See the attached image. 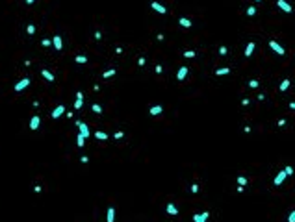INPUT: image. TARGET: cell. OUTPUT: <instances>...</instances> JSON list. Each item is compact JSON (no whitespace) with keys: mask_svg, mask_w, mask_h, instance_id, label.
<instances>
[{"mask_svg":"<svg viewBox=\"0 0 295 222\" xmlns=\"http://www.w3.org/2000/svg\"><path fill=\"white\" fill-rule=\"evenodd\" d=\"M150 8L154 9L156 13H160V15H165L167 13V8L164 6V4H160V2H156V0H152L150 2Z\"/></svg>","mask_w":295,"mask_h":222,"instance_id":"3","label":"cell"},{"mask_svg":"<svg viewBox=\"0 0 295 222\" xmlns=\"http://www.w3.org/2000/svg\"><path fill=\"white\" fill-rule=\"evenodd\" d=\"M247 15H249V17H254V15H256V8H254V6L247 8Z\"/></svg>","mask_w":295,"mask_h":222,"instance_id":"27","label":"cell"},{"mask_svg":"<svg viewBox=\"0 0 295 222\" xmlns=\"http://www.w3.org/2000/svg\"><path fill=\"white\" fill-rule=\"evenodd\" d=\"M41 44H43V46H50V44H52V41H50V39H43Z\"/></svg>","mask_w":295,"mask_h":222,"instance_id":"36","label":"cell"},{"mask_svg":"<svg viewBox=\"0 0 295 222\" xmlns=\"http://www.w3.org/2000/svg\"><path fill=\"white\" fill-rule=\"evenodd\" d=\"M74 61H76V63H80V65H84V63H87V58H85V56H76V58H74Z\"/></svg>","mask_w":295,"mask_h":222,"instance_id":"24","label":"cell"},{"mask_svg":"<svg viewBox=\"0 0 295 222\" xmlns=\"http://www.w3.org/2000/svg\"><path fill=\"white\" fill-rule=\"evenodd\" d=\"M113 137H115V139H123V137H124V132H115Z\"/></svg>","mask_w":295,"mask_h":222,"instance_id":"34","label":"cell"},{"mask_svg":"<svg viewBox=\"0 0 295 222\" xmlns=\"http://www.w3.org/2000/svg\"><path fill=\"white\" fill-rule=\"evenodd\" d=\"M178 24H180L182 28H191V26H193V22H191L187 17H180V19H178Z\"/></svg>","mask_w":295,"mask_h":222,"instance_id":"14","label":"cell"},{"mask_svg":"<svg viewBox=\"0 0 295 222\" xmlns=\"http://www.w3.org/2000/svg\"><path fill=\"white\" fill-rule=\"evenodd\" d=\"M35 2V0H26V4H28V6H30V4H34Z\"/></svg>","mask_w":295,"mask_h":222,"instance_id":"46","label":"cell"},{"mask_svg":"<svg viewBox=\"0 0 295 222\" xmlns=\"http://www.w3.org/2000/svg\"><path fill=\"white\" fill-rule=\"evenodd\" d=\"M289 108H292V109H295V102H289Z\"/></svg>","mask_w":295,"mask_h":222,"instance_id":"45","label":"cell"},{"mask_svg":"<svg viewBox=\"0 0 295 222\" xmlns=\"http://www.w3.org/2000/svg\"><path fill=\"white\" fill-rule=\"evenodd\" d=\"M52 44H54V48L58 50V52H62V50H63V39H62V35H54V37H52Z\"/></svg>","mask_w":295,"mask_h":222,"instance_id":"5","label":"cell"},{"mask_svg":"<svg viewBox=\"0 0 295 222\" xmlns=\"http://www.w3.org/2000/svg\"><path fill=\"white\" fill-rule=\"evenodd\" d=\"M238 185H247V178H245V176H238Z\"/></svg>","mask_w":295,"mask_h":222,"instance_id":"28","label":"cell"},{"mask_svg":"<svg viewBox=\"0 0 295 222\" xmlns=\"http://www.w3.org/2000/svg\"><path fill=\"white\" fill-rule=\"evenodd\" d=\"M95 139H99V141H108V133L106 132H95Z\"/></svg>","mask_w":295,"mask_h":222,"instance_id":"17","label":"cell"},{"mask_svg":"<svg viewBox=\"0 0 295 222\" xmlns=\"http://www.w3.org/2000/svg\"><path fill=\"white\" fill-rule=\"evenodd\" d=\"M288 222H295V209L288 215Z\"/></svg>","mask_w":295,"mask_h":222,"instance_id":"32","label":"cell"},{"mask_svg":"<svg viewBox=\"0 0 295 222\" xmlns=\"http://www.w3.org/2000/svg\"><path fill=\"white\" fill-rule=\"evenodd\" d=\"M277 6L282 9V11H286V13H292L293 11V8L289 6V4L286 2V0H277Z\"/></svg>","mask_w":295,"mask_h":222,"instance_id":"7","label":"cell"},{"mask_svg":"<svg viewBox=\"0 0 295 222\" xmlns=\"http://www.w3.org/2000/svg\"><path fill=\"white\" fill-rule=\"evenodd\" d=\"M165 211H167V215H171V216H176V215H178V207H176L175 204H167V205H165Z\"/></svg>","mask_w":295,"mask_h":222,"instance_id":"10","label":"cell"},{"mask_svg":"<svg viewBox=\"0 0 295 222\" xmlns=\"http://www.w3.org/2000/svg\"><path fill=\"white\" fill-rule=\"evenodd\" d=\"M187 72H189V69H187V67H180L178 72H176V80H178V82H182V80L187 76Z\"/></svg>","mask_w":295,"mask_h":222,"instance_id":"11","label":"cell"},{"mask_svg":"<svg viewBox=\"0 0 295 222\" xmlns=\"http://www.w3.org/2000/svg\"><path fill=\"white\" fill-rule=\"evenodd\" d=\"M182 56H184V58H187V59H191V58H195V56H197V52H193V50H186Z\"/></svg>","mask_w":295,"mask_h":222,"instance_id":"26","label":"cell"},{"mask_svg":"<svg viewBox=\"0 0 295 222\" xmlns=\"http://www.w3.org/2000/svg\"><path fill=\"white\" fill-rule=\"evenodd\" d=\"M249 102H251L249 98H243V100H241V104H243V105H249Z\"/></svg>","mask_w":295,"mask_h":222,"instance_id":"44","label":"cell"},{"mask_svg":"<svg viewBox=\"0 0 295 222\" xmlns=\"http://www.w3.org/2000/svg\"><path fill=\"white\" fill-rule=\"evenodd\" d=\"M254 48H256V44H254L252 41H251V43H247V46H245V52H243V54H245V58H251V56H252V52H254Z\"/></svg>","mask_w":295,"mask_h":222,"instance_id":"13","label":"cell"},{"mask_svg":"<svg viewBox=\"0 0 295 222\" xmlns=\"http://www.w3.org/2000/svg\"><path fill=\"white\" fill-rule=\"evenodd\" d=\"M76 126H78V133L84 135L85 139L91 135V132H89V128H87V124H85V122H82V120H76Z\"/></svg>","mask_w":295,"mask_h":222,"instance_id":"2","label":"cell"},{"mask_svg":"<svg viewBox=\"0 0 295 222\" xmlns=\"http://www.w3.org/2000/svg\"><path fill=\"white\" fill-rule=\"evenodd\" d=\"M91 111L96 113V115H100V113H102V108H100L99 104H93V105H91Z\"/></svg>","mask_w":295,"mask_h":222,"instance_id":"25","label":"cell"},{"mask_svg":"<svg viewBox=\"0 0 295 222\" xmlns=\"http://www.w3.org/2000/svg\"><path fill=\"white\" fill-rule=\"evenodd\" d=\"M80 161H82V163H87L89 157H87V155H82V157H80Z\"/></svg>","mask_w":295,"mask_h":222,"instance_id":"43","label":"cell"},{"mask_svg":"<svg viewBox=\"0 0 295 222\" xmlns=\"http://www.w3.org/2000/svg\"><path fill=\"white\" fill-rule=\"evenodd\" d=\"M63 113H65V105H62V104H59V105H56L54 111H52V119H59Z\"/></svg>","mask_w":295,"mask_h":222,"instance_id":"8","label":"cell"},{"mask_svg":"<svg viewBox=\"0 0 295 222\" xmlns=\"http://www.w3.org/2000/svg\"><path fill=\"white\" fill-rule=\"evenodd\" d=\"M161 111H164V108H161L160 104H156V105H150L149 113L152 115V117H158V115H161Z\"/></svg>","mask_w":295,"mask_h":222,"instance_id":"9","label":"cell"},{"mask_svg":"<svg viewBox=\"0 0 295 222\" xmlns=\"http://www.w3.org/2000/svg\"><path fill=\"white\" fill-rule=\"evenodd\" d=\"M284 172H286V176H292V174H293V166H289V165H288L286 169H284Z\"/></svg>","mask_w":295,"mask_h":222,"instance_id":"31","label":"cell"},{"mask_svg":"<svg viewBox=\"0 0 295 222\" xmlns=\"http://www.w3.org/2000/svg\"><path fill=\"white\" fill-rule=\"evenodd\" d=\"M156 39H158V41H164L165 35H164V33H158V35H156Z\"/></svg>","mask_w":295,"mask_h":222,"instance_id":"42","label":"cell"},{"mask_svg":"<svg viewBox=\"0 0 295 222\" xmlns=\"http://www.w3.org/2000/svg\"><path fill=\"white\" fill-rule=\"evenodd\" d=\"M82 105H84V98H76V100H74V109H76V111L82 109Z\"/></svg>","mask_w":295,"mask_h":222,"instance_id":"22","label":"cell"},{"mask_svg":"<svg viewBox=\"0 0 295 222\" xmlns=\"http://www.w3.org/2000/svg\"><path fill=\"white\" fill-rule=\"evenodd\" d=\"M156 74H161V72H164V67H161V65H156Z\"/></svg>","mask_w":295,"mask_h":222,"instance_id":"38","label":"cell"},{"mask_svg":"<svg viewBox=\"0 0 295 222\" xmlns=\"http://www.w3.org/2000/svg\"><path fill=\"white\" fill-rule=\"evenodd\" d=\"M39 126H41V117L39 115H34L32 119H30V130H39Z\"/></svg>","mask_w":295,"mask_h":222,"instance_id":"6","label":"cell"},{"mask_svg":"<svg viewBox=\"0 0 295 222\" xmlns=\"http://www.w3.org/2000/svg\"><path fill=\"white\" fill-rule=\"evenodd\" d=\"M106 220H108V222H115V207H108V213H106Z\"/></svg>","mask_w":295,"mask_h":222,"instance_id":"16","label":"cell"},{"mask_svg":"<svg viewBox=\"0 0 295 222\" xmlns=\"http://www.w3.org/2000/svg\"><path fill=\"white\" fill-rule=\"evenodd\" d=\"M269 48H271V50H273V52L277 54V56H284V54H286V50H284V46H282L280 43H277V41H269Z\"/></svg>","mask_w":295,"mask_h":222,"instance_id":"1","label":"cell"},{"mask_svg":"<svg viewBox=\"0 0 295 222\" xmlns=\"http://www.w3.org/2000/svg\"><path fill=\"white\" fill-rule=\"evenodd\" d=\"M278 126H280V128H284V126H286V120H284V119H280V120H278V122H277Z\"/></svg>","mask_w":295,"mask_h":222,"instance_id":"40","label":"cell"},{"mask_svg":"<svg viewBox=\"0 0 295 222\" xmlns=\"http://www.w3.org/2000/svg\"><path fill=\"white\" fill-rule=\"evenodd\" d=\"M93 37L96 39V41H100V39H102V33H100V32H95V35H93Z\"/></svg>","mask_w":295,"mask_h":222,"instance_id":"39","label":"cell"},{"mask_svg":"<svg viewBox=\"0 0 295 222\" xmlns=\"http://www.w3.org/2000/svg\"><path fill=\"white\" fill-rule=\"evenodd\" d=\"M41 76H43L45 80H47V82H54V80H56V78H54V74L50 72V70H47V69H43V70H41Z\"/></svg>","mask_w":295,"mask_h":222,"instance_id":"15","label":"cell"},{"mask_svg":"<svg viewBox=\"0 0 295 222\" xmlns=\"http://www.w3.org/2000/svg\"><path fill=\"white\" fill-rule=\"evenodd\" d=\"M76 144H78L80 148H82V146L85 144V137H84V135H80V133H78V137H76Z\"/></svg>","mask_w":295,"mask_h":222,"instance_id":"23","label":"cell"},{"mask_svg":"<svg viewBox=\"0 0 295 222\" xmlns=\"http://www.w3.org/2000/svg\"><path fill=\"white\" fill-rule=\"evenodd\" d=\"M191 193H193V194H197V193H199V185H197V183H193V185H191Z\"/></svg>","mask_w":295,"mask_h":222,"instance_id":"35","label":"cell"},{"mask_svg":"<svg viewBox=\"0 0 295 222\" xmlns=\"http://www.w3.org/2000/svg\"><path fill=\"white\" fill-rule=\"evenodd\" d=\"M34 191H35V193H41V191H43V187H41V185H35V187H34Z\"/></svg>","mask_w":295,"mask_h":222,"instance_id":"41","label":"cell"},{"mask_svg":"<svg viewBox=\"0 0 295 222\" xmlns=\"http://www.w3.org/2000/svg\"><path fill=\"white\" fill-rule=\"evenodd\" d=\"M258 85H260V82H258V80H251V82H249V87H251V89H256Z\"/></svg>","mask_w":295,"mask_h":222,"instance_id":"29","label":"cell"},{"mask_svg":"<svg viewBox=\"0 0 295 222\" xmlns=\"http://www.w3.org/2000/svg\"><path fill=\"white\" fill-rule=\"evenodd\" d=\"M26 32H28V35H34V33H35V26H34V24H28Z\"/></svg>","mask_w":295,"mask_h":222,"instance_id":"30","label":"cell"},{"mask_svg":"<svg viewBox=\"0 0 295 222\" xmlns=\"http://www.w3.org/2000/svg\"><path fill=\"white\" fill-rule=\"evenodd\" d=\"M284 180H286V172H284V170H280V172L275 176V181H273V183H275V185H282Z\"/></svg>","mask_w":295,"mask_h":222,"instance_id":"12","label":"cell"},{"mask_svg":"<svg viewBox=\"0 0 295 222\" xmlns=\"http://www.w3.org/2000/svg\"><path fill=\"white\" fill-rule=\"evenodd\" d=\"M228 72H230V69H228V67H223V69H217V70H215L217 76H225V74H228Z\"/></svg>","mask_w":295,"mask_h":222,"instance_id":"20","label":"cell"},{"mask_svg":"<svg viewBox=\"0 0 295 222\" xmlns=\"http://www.w3.org/2000/svg\"><path fill=\"white\" fill-rule=\"evenodd\" d=\"M145 63H147V59H145V58H139V59H137V65H139V67H143Z\"/></svg>","mask_w":295,"mask_h":222,"instance_id":"37","label":"cell"},{"mask_svg":"<svg viewBox=\"0 0 295 222\" xmlns=\"http://www.w3.org/2000/svg\"><path fill=\"white\" fill-rule=\"evenodd\" d=\"M289 83H292L289 80H282V82H280V85H278V89H280L282 93H284V91H286V89L289 87Z\"/></svg>","mask_w":295,"mask_h":222,"instance_id":"19","label":"cell"},{"mask_svg":"<svg viewBox=\"0 0 295 222\" xmlns=\"http://www.w3.org/2000/svg\"><path fill=\"white\" fill-rule=\"evenodd\" d=\"M115 72H117L115 69H110V70H106V72L102 74V78H104V80H108V78H111V76H115Z\"/></svg>","mask_w":295,"mask_h":222,"instance_id":"21","label":"cell"},{"mask_svg":"<svg viewBox=\"0 0 295 222\" xmlns=\"http://www.w3.org/2000/svg\"><path fill=\"white\" fill-rule=\"evenodd\" d=\"M219 54H221V56H226V54H228V48H226V46H219Z\"/></svg>","mask_w":295,"mask_h":222,"instance_id":"33","label":"cell"},{"mask_svg":"<svg viewBox=\"0 0 295 222\" xmlns=\"http://www.w3.org/2000/svg\"><path fill=\"white\" fill-rule=\"evenodd\" d=\"M193 222H208V219H204L202 213H195L193 215Z\"/></svg>","mask_w":295,"mask_h":222,"instance_id":"18","label":"cell"},{"mask_svg":"<svg viewBox=\"0 0 295 222\" xmlns=\"http://www.w3.org/2000/svg\"><path fill=\"white\" fill-rule=\"evenodd\" d=\"M256 2H260V0H256Z\"/></svg>","mask_w":295,"mask_h":222,"instance_id":"47","label":"cell"},{"mask_svg":"<svg viewBox=\"0 0 295 222\" xmlns=\"http://www.w3.org/2000/svg\"><path fill=\"white\" fill-rule=\"evenodd\" d=\"M28 85H30V78H22L21 80V82H17V83H15V91H17V93H21V91H24V89H26L28 87Z\"/></svg>","mask_w":295,"mask_h":222,"instance_id":"4","label":"cell"}]
</instances>
